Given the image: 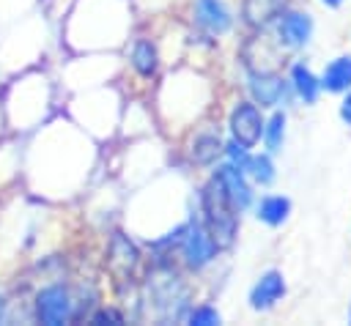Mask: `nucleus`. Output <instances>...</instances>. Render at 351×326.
<instances>
[{
    "instance_id": "obj_1",
    "label": "nucleus",
    "mask_w": 351,
    "mask_h": 326,
    "mask_svg": "<svg viewBox=\"0 0 351 326\" xmlns=\"http://www.w3.org/2000/svg\"><path fill=\"white\" fill-rule=\"evenodd\" d=\"M200 203H203V214H206V230H208L214 247L217 249L230 247L236 238V208L230 205L217 175L203 186Z\"/></svg>"
},
{
    "instance_id": "obj_2",
    "label": "nucleus",
    "mask_w": 351,
    "mask_h": 326,
    "mask_svg": "<svg viewBox=\"0 0 351 326\" xmlns=\"http://www.w3.org/2000/svg\"><path fill=\"white\" fill-rule=\"evenodd\" d=\"M74 312V301L71 293L63 285H47L44 290H38L36 296V318L47 326H60L71 318Z\"/></svg>"
},
{
    "instance_id": "obj_3",
    "label": "nucleus",
    "mask_w": 351,
    "mask_h": 326,
    "mask_svg": "<svg viewBox=\"0 0 351 326\" xmlns=\"http://www.w3.org/2000/svg\"><path fill=\"white\" fill-rule=\"evenodd\" d=\"M230 131H233V140L252 148L261 134H263V121H261V112L252 101H239L236 110L230 112Z\"/></svg>"
},
{
    "instance_id": "obj_4",
    "label": "nucleus",
    "mask_w": 351,
    "mask_h": 326,
    "mask_svg": "<svg viewBox=\"0 0 351 326\" xmlns=\"http://www.w3.org/2000/svg\"><path fill=\"white\" fill-rule=\"evenodd\" d=\"M186 236H184V241H181V249H184V260H186V266H192V268H203L211 258H214V241H211V236H208V230L203 227V225H197V222H192L186 230H184Z\"/></svg>"
},
{
    "instance_id": "obj_5",
    "label": "nucleus",
    "mask_w": 351,
    "mask_h": 326,
    "mask_svg": "<svg viewBox=\"0 0 351 326\" xmlns=\"http://www.w3.org/2000/svg\"><path fill=\"white\" fill-rule=\"evenodd\" d=\"M195 22L206 33L222 36L230 27V11L222 0H195Z\"/></svg>"
},
{
    "instance_id": "obj_6",
    "label": "nucleus",
    "mask_w": 351,
    "mask_h": 326,
    "mask_svg": "<svg viewBox=\"0 0 351 326\" xmlns=\"http://www.w3.org/2000/svg\"><path fill=\"white\" fill-rule=\"evenodd\" d=\"M217 181L222 184V189H225V195H228V200H230V205L236 211H244L250 205L252 192H250V186H247V181L241 175V167H236V164L219 167L217 170Z\"/></svg>"
},
{
    "instance_id": "obj_7",
    "label": "nucleus",
    "mask_w": 351,
    "mask_h": 326,
    "mask_svg": "<svg viewBox=\"0 0 351 326\" xmlns=\"http://www.w3.org/2000/svg\"><path fill=\"white\" fill-rule=\"evenodd\" d=\"M282 293H285V279L280 271L271 268L255 282V288L250 293V304H252V310H269L282 299Z\"/></svg>"
},
{
    "instance_id": "obj_8",
    "label": "nucleus",
    "mask_w": 351,
    "mask_h": 326,
    "mask_svg": "<svg viewBox=\"0 0 351 326\" xmlns=\"http://www.w3.org/2000/svg\"><path fill=\"white\" fill-rule=\"evenodd\" d=\"M277 33H280V38H282L288 47H302V44H307V38H310V33H313V19H310L307 14L288 11V14L280 16Z\"/></svg>"
},
{
    "instance_id": "obj_9",
    "label": "nucleus",
    "mask_w": 351,
    "mask_h": 326,
    "mask_svg": "<svg viewBox=\"0 0 351 326\" xmlns=\"http://www.w3.org/2000/svg\"><path fill=\"white\" fill-rule=\"evenodd\" d=\"M250 90L261 107H274L285 96V82L274 74H252L250 77Z\"/></svg>"
},
{
    "instance_id": "obj_10",
    "label": "nucleus",
    "mask_w": 351,
    "mask_h": 326,
    "mask_svg": "<svg viewBox=\"0 0 351 326\" xmlns=\"http://www.w3.org/2000/svg\"><path fill=\"white\" fill-rule=\"evenodd\" d=\"M351 85V55H343L337 60H332L324 71V79H321V88H326L329 93H340Z\"/></svg>"
},
{
    "instance_id": "obj_11",
    "label": "nucleus",
    "mask_w": 351,
    "mask_h": 326,
    "mask_svg": "<svg viewBox=\"0 0 351 326\" xmlns=\"http://www.w3.org/2000/svg\"><path fill=\"white\" fill-rule=\"evenodd\" d=\"M291 79H293V88H296V93L307 101V104H313L315 99H318V90H321V82L313 77V71L307 68V66H302V63H296L293 68H291Z\"/></svg>"
},
{
    "instance_id": "obj_12",
    "label": "nucleus",
    "mask_w": 351,
    "mask_h": 326,
    "mask_svg": "<svg viewBox=\"0 0 351 326\" xmlns=\"http://www.w3.org/2000/svg\"><path fill=\"white\" fill-rule=\"evenodd\" d=\"M291 211V200L282 197V195H271V197H263L261 205H258V219H263L266 225H280Z\"/></svg>"
},
{
    "instance_id": "obj_13",
    "label": "nucleus",
    "mask_w": 351,
    "mask_h": 326,
    "mask_svg": "<svg viewBox=\"0 0 351 326\" xmlns=\"http://www.w3.org/2000/svg\"><path fill=\"white\" fill-rule=\"evenodd\" d=\"M132 66L143 74V77H151L156 71V49L151 41H137L134 49H132Z\"/></svg>"
},
{
    "instance_id": "obj_14",
    "label": "nucleus",
    "mask_w": 351,
    "mask_h": 326,
    "mask_svg": "<svg viewBox=\"0 0 351 326\" xmlns=\"http://www.w3.org/2000/svg\"><path fill=\"white\" fill-rule=\"evenodd\" d=\"M217 153H219V137H214V134H203V137L195 140V148H192V159H195V162L208 164Z\"/></svg>"
},
{
    "instance_id": "obj_15",
    "label": "nucleus",
    "mask_w": 351,
    "mask_h": 326,
    "mask_svg": "<svg viewBox=\"0 0 351 326\" xmlns=\"http://www.w3.org/2000/svg\"><path fill=\"white\" fill-rule=\"evenodd\" d=\"M244 167H247V170L255 175V181H261V184H269V181L274 178V167H271V159H269V156H250Z\"/></svg>"
},
{
    "instance_id": "obj_16",
    "label": "nucleus",
    "mask_w": 351,
    "mask_h": 326,
    "mask_svg": "<svg viewBox=\"0 0 351 326\" xmlns=\"http://www.w3.org/2000/svg\"><path fill=\"white\" fill-rule=\"evenodd\" d=\"M282 129H285V115H282V112H274V115L269 118V123L263 126V134H266V142H269L271 151L280 148V142H282Z\"/></svg>"
},
{
    "instance_id": "obj_17",
    "label": "nucleus",
    "mask_w": 351,
    "mask_h": 326,
    "mask_svg": "<svg viewBox=\"0 0 351 326\" xmlns=\"http://www.w3.org/2000/svg\"><path fill=\"white\" fill-rule=\"evenodd\" d=\"M189 323L192 326H217L219 323V312L214 307L203 304V307H197V310L189 312Z\"/></svg>"
},
{
    "instance_id": "obj_18",
    "label": "nucleus",
    "mask_w": 351,
    "mask_h": 326,
    "mask_svg": "<svg viewBox=\"0 0 351 326\" xmlns=\"http://www.w3.org/2000/svg\"><path fill=\"white\" fill-rule=\"evenodd\" d=\"M104 321H112V323H121V315L112 312V310H101L93 315V323H104Z\"/></svg>"
},
{
    "instance_id": "obj_19",
    "label": "nucleus",
    "mask_w": 351,
    "mask_h": 326,
    "mask_svg": "<svg viewBox=\"0 0 351 326\" xmlns=\"http://www.w3.org/2000/svg\"><path fill=\"white\" fill-rule=\"evenodd\" d=\"M340 118L351 126V93H348V96L343 99V104H340Z\"/></svg>"
},
{
    "instance_id": "obj_20",
    "label": "nucleus",
    "mask_w": 351,
    "mask_h": 326,
    "mask_svg": "<svg viewBox=\"0 0 351 326\" xmlns=\"http://www.w3.org/2000/svg\"><path fill=\"white\" fill-rule=\"evenodd\" d=\"M324 3H326V5H340L343 0H324Z\"/></svg>"
},
{
    "instance_id": "obj_21",
    "label": "nucleus",
    "mask_w": 351,
    "mask_h": 326,
    "mask_svg": "<svg viewBox=\"0 0 351 326\" xmlns=\"http://www.w3.org/2000/svg\"><path fill=\"white\" fill-rule=\"evenodd\" d=\"M0 318H3V299H0Z\"/></svg>"
},
{
    "instance_id": "obj_22",
    "label": "nucleus",
    "mask_w": 351,
    "mask_h": 326,
    "mask_svg": "<svg viewBox=\"0 0 351 326\" xmlns=\"http://www.w3.org/2000/svg\"><path fill=\"white\" fill-rule=\"evenodd\" d=\"M348 318H351V310H348Z\"/></svg>"
}]
</instances>
